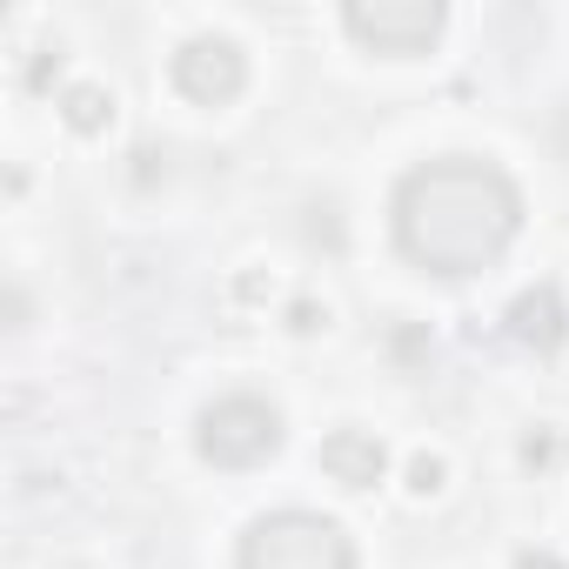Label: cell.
<instances>
[{
	"instance_id": "6da1fadb",
	"label": "cell",
	"mask_w": 569,
	"mask_h": 569,
	"mask_svg": "<svg viewBox=\"0 0 569 569\" xmlns=\"http://www.w3.org/2000/svg\"><path fill=\"white\" fill-rule=\"evenodd\" d=\"M522 228L516 181L482 154H436L396 188V241L429 274H476L502 261Z\"/></svg>"
},
{
	"instance_id": "3957f363",
	"label": "cell",
	"mask_w": 569,
	"mask_h": 569,
	"mask_svg": "<svg viewBox=\"0 0 569 569\" xmlns=\"http://www.w3.org/2000/svg\"><path fill=\"white\" fill-rule=\"evenodd\" d=\"M194 449H201L214 469H254V462H268V456L281 449V416H274V402H261V396H221V402L201 409Z\"/></svg>"
},
{
	"instance_id": "ba28073f",
	"label": "cell",
	"mask_w": 569,
	"mask_h": 569,
	"mask_svg": "<svg viewBox=\"0 0 569 569\" xmlns=\"http://www.w3.org/2000/svg\"><path fill=\"white\" fill-rule=\"evenodd\" d=\"M61 108H68V128H81V134H101V128L114 121V94H108V88H88V81L68 88Z\"/></svg>"
},
{
	"instance_id": "8992f818",
	"label": "cell",
	"mask_w": 569,
	"mask_h": 569,
	"mask_svg": "<svg viewBox=\"0 0 569 569\" xmlns=\"http://www.w3.org/2000/svg\"><path fill=\"white\" fill-rule=\"evenodd\" d=\"M316 462H322V476L342 482V489H376L382 469H389V449H382V436H369V429H336V436H322Z\"/></svg>"
},
{
	"instance_id": "52a82bcc",
	"label": "cell",
	"mask_w": 569,
	"mask_h": 569,
	"mask_svg": "<svg viewBox=\"0 0 569 569\" xmlns=\"http://www.w3.org/2000/svg\"><path fill=\"white\" fill-rule=\"evenodd\" d=\"M509 336H516L522 349H536V356H549V349L569 336V309H562V289H556V281H536V289H522V296L509 302Z\"/></svg>"
},
{
	"instance_id": "277c9868",
	"label": "cell",
	"mask_w": 569,
	"mask_h": 569,
	"mask_svg": "<svg viewBox=\"0 0 569 569\" xmlns=\"http://www.w3.org/2000/svg\"><path fill=\"white\" fill-rule=\"evenodd\" d=\"M349 34L376 54H416L442 34V0H356V8L342 14Z\"/></svg>"
},
{
	"instance_id": "7a4b0ae2",
	"label": "cell",
	"mask_w": 569,
	"mask_h": 569,
	"mask_svg": "<svg viewBox=\"0 0 569 569\" xmlns=\"http://www.w3.org/2000/svg\"><path fill=\"white\" fill-rule=\"evenodd\" d=\"M241 569H356V542L316 509H274L241 536Z\"/></svg>"
},
{
	"instance_id": "9c48e42d",
	"label": "cell",
	"mask_w": 569,
	"mask_h": 569,
	"mask_svg": "<svg viewBox=\"0 0 569 569\" xmlns=\"http://www.w3.org/2000/svg\"><path fill=\"white\" fill-rule=\"evenodd\" d=\"M409 489H416V496H436V489H442V462H436V456H416V462H409Z\"/></svg>"
},
{
	"instance_id": "5b68a950",
	"label": "cell",
	"mask_w": 569,
	"mask_h": 569,
	"mask_svg": "<svg viewBox=\"0 0 569 569\" xmlns=\"http://www.w3.org/2000/svg\"><path fill=\"white\" fill-rule=\"evenodd\" d=\"M174 88L201 108H221L248 88V54L228 41V34H194L181 54H174Z\"/></svg>"
},
{
	"instance_id": "30bf717a",
	"label": "cell",
	"mask_w": 569,
	"mask_h": 569,
	"mask_svg": "<svg viewBox=\"0 0 569 569\" xmlns=\"http://www.w3.org/2000/svg\"><path fill=\"white\" fill-rule=\"evenodd\" d=\"M516 569H562V556H556V549H522Z\"/></svg>"
}]
</instances>
